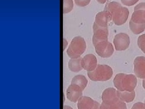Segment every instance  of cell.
I'll list each match as a JSON object with an SVG mask.
<instances>
[{"label":"cell","instance_id":"1","mask_svg":"<svg viewBox=\"0 0 145 109\" xmlns=\"http://www.w3.org/2000/svg\"><path fill=\"white\" fill-rule=\"evenodd\" d=\"M110 16L111 20L116 26L124 24L129 15V11L128 9L122 7L121 4L116 1H111L106 4L104 9Z\"/></svg>","mask_w":145,"mask_h":109},{"label":"cell","instance_id":"2","mask_svg":"<svg viewBox=\"0 0 145 109\" xmlns=\"http://www.w3.org/2000/svg\"><path fill=\"white\" fill-rule=\"evenodd\" d=\"M113 83L117 90L132 92L137 84V76L132 74H118L115 76Z\"/></svg>","mask_w":145,"mask_h":109},{"label":"cell","instance_id":"3","mask_svg":"<svg viewBox=\"0 0 145 109\" xmlns=\"http://www.w3.org/2000/svg\"><path fill=\"white\" fill-rule=\"evenodd\" d=\"M113 75L112 69L106 64H98L96 69L88 72V78L93 81H106Z\"/></svg>","mask_w":145,"mask_h":109},{"label":"cell","instance_id":"4","mask_svg":"<svg viewBox=\"0 0 145 109\" xmlns=\"http://www.w3.org/2000/svg\"><path fill=\"white\" fill-rule=\"evenodd\" d=\"M87 49V44L84 38L76 36L72 39L67 51V53L71 59L78 58Z\"/></svg>","mask_w":145,"mask_h":109},{"label":"cell","instance_id":"5","mask_svg":"<svg viewBox=\"0 0 145 109\" xmlns=\"http://www.w3.org/2000/svg\"><path fill=\"white\" fill-rule=\"evenodd\" d=\"M95 51L99 56L102 58H110L114 53L113 45L108 40L102 41L94 45Z\"/></svg>","mask_w":145,"mask_h":109},{"label":"cell","instance_id":"6","mask_svg":"<svg viewBox=\"0 0 145 109\" xmlns=\"http://www.w3.org/2000/svg\"><path fill=\"white\" fill-rule=\"evenodd\" d=\"M131 43L130 38L125 33L117 34L113 40L115 49L117 51H123L128 49Z\"/></svg>","mask_w":145,"mask_h":109},{"label":"cell","instance_id":"7","mask_svg":"<svg viewBox=\"0 0 145 109\" xmlns=\"http://www.w3.org/2000/svg\"><path fill=\"white\" fill-rule=\"evenodd\" d=\"M102 102L107 106H112L120 101L117 94V90L114 88H108L103 92Z\"/></svg>","mask_w":145,"mask_h":109},{"label":"cell","instance_id":"8","mask_svg":"<svg viewBox=\"0 0 145 109\" xmlns=\"http://www.w3.org/2000/svg\"><path fill=\"white\" fill-rule=\"evenodd\" d=\"M93 29L94 32L93 36V44L94 45L102 41L108 40L109 35L108 27H100L94 22Z\"/></svg>","mask_w":145,"mask_h":109},{"label":"cell","instance_id":"9","mask_svg":"<svg viewBox=\"0 0 145 109\" xmlns=\"http://www.w3.org/2000/svg\"><path fill=\"white\" fill-rule=\"evenodd\" d=\"M131 20L137 24H145V3H140L135 6Z\"/></svg>","mask_w":145,"mask_h":109},{"label":"cell","instance_id":"10","mask_svg":"<svg viewBox=\"0 0 145 109\" xmlns=\"http://www.w3.org/2000/svg\"><path fill=\"white\" fill-rule=\"evenodd\" d=\"M83 90L79 85L71 84L67 89V97L70 101L76 102L82 97Z\"/></svg>","mask_w":145,"mask_h":109},{"label":"cell","instance_id":"11","mask_svg":"<svg viewBox=\"0 0 145 109\" xmlns=\"http://www.w3.org/2000/svg\"><path fill=\"white\" fill-rule=\"evenodd\" d=\"M81 65L82 69L88 72L93 71L97 66V60L93 54H88L82 58Z\"/></svg>","mask_w":145,"mask_h":109},{"label":"cell","instance_id":"12","mask_svg":"<svg viewBox=\"0 0 145 109\" xmlns=\"http://www.w3.org/2000/svg\"><path fill=\"white\" fill-rule=\"evenodd\" d=\"M135 75L140 79H145V57L137 56L134 61Z\"/></svg>","mask_w":145,"mask_h":109},{"label":"cell","instance_id":"13","mask_svg":"<svg viewBox=\"0 0 145 109\" xmlns=\"http://www.w3.org/2000/svg\"><path fill=\"white\" fill-rule=\"evenodd\" d=\"M110 21H111L110 15L106 12L103 11L99 12L96 15L94 22L100 27H108V22Z\"/></svg>","mask_w":145,"mask_h":109},{"label":"cell","instance_id":"14","mask_svg":"<svg viewBox=\"0 0 145 109\" xmlns=\"http://www.w3.org/2000/svg\"><path fill=\"white\" fill-rule=\"evenodd\" d=\"M94 100L91 98L82 96L78 101V109H91L95 103Z\"/></svg>","mask_w":145,"mask_h":109},{"label":"cell","instance_id":"15","mask_svg":"<svg viewBox=\"0 0 145 109\" xmlns=\"http://www.w3.org/2000/svg\"><path fill=\"white\" fill-rule=\"evenodd\" d=\"M117 94L121 101L127 103L133 101L135 97V92L134 90L132 92H128V91L121 92V91L117 90Z\"/></svg>","mask_w":145,"mask_h":109},{"label":"cell","instance_id":"16","mask_svg":"<svg viewBox=\"0 0 145 109\" xmlns=\"http://www.w3.org/2000/svg\"><path fill=\"white\" fill-rule=\"evenodd\" d=\"M71 84L79 85L84 90L88 84V80L85 76L82 75H78L72 78L71 81Z\"/></svg>","mask_w":145,"mask_h":109},{"label":"cell","instance_id":"17","mask_svg":"<svg viewBox=\"0 0 145 109\" xmlns=\"http://www.w3.org/2000/svg\"><path fill=\"white\" fill-rule=\"evenodd\" d=\"M81 58L71 59L69 62V69L74 73H78L82 69V67L81 65Z\"/></svg>","mask_w":145,"mask_h":109},{"label":"cell","instance_id":"18","mask_svg":"<svg viewBox=\"0 0 145 109\" xmlns=\"http://www.w3.org/2000/svg\"><path fill=\"white\" fill-rule=\"evenodd\" d=\"M129 29L135 35L142 33L145 30V24H137L132 20L129 21Z\"/></svg>","mask_w":145,"mask_h":109},{"label":"cell","instance_id":"19","mask_svg":"<svg viewBox=\"0 0 145 109\" xmlns=\"http://www.w3.org/2000/svg\"><path fill=\"white\" fill-rule=\"evenodd\" d=\"M101 109H127L126 102L120 100L116 104L112 106H107L103 102L101 105Z\"/></svg>","mask_w":145,"mask_h":109},{"label":"cell","instance_id":"20","mask_svg":"<svg viewBox=\"0 0 145 109\" xmlns=\"http://www.w3.org/2000/svg\"><path fill=\"white\" fill-rule=\"evenodd\" d=\"M73 9L72 0H63V13H70Z\"/></svg>","mask_w":145,"mask_h":109},{"label":"cell","instance_id":"21","mask_svg":"<svg viewBox=\"0 0 145 109\" xmlns=\"http://www.w3.org/2000/svg\"><path fill=\"white\" fill-rule=\"evenodd\" d=\"M137 45L140 50L145 53V34L140 35L138 38Z\"/></svg>","mask_w":145,"mask_h":109},{"label":"cell","instance_id":"22","mask_svg":"<svg viewBox=\"0 0 145 109\" xmlns=\"http://www.w3.org/2000/svg\"><path fill=\"white\" fill-rule=\"evenodd\" d=\"M90 2L91 0H74V3L76 5L81 7L87 6Z\"/></svg>","mask_w":145,"mask_h":109},{"label":"cell","instance_id":"23","mask_svg":"<svg viewBox=\"0 0 145 109\" xmlns=\"http://www.w3.org/2000/svg\"><path fill=\"white\" fill-rule=\"evenodd\" d=\"M139 0H121V3L126 6H133L137 3Z\"/></svg>","mask_w":145,"mask_h":109},{"label":"cell","instance_id":"24","mask_svg":"<svg viewBox=\"0 0 145 109\" xmlns=\"http://www.w3.org/2000/svg\"><path fill=\"white\" fill-rule=\"evenodd\" d=\"M131 109H145V103L137 102L133 106Z\"/></svg>","mask_w":145,"mask_h":109},{"label":"cell","instance_id":"25","mask_svg":"<svg viewBox=\"0 0 145 109\" xmlns=\"http://www.w3.org/2000/svg\"><path fill=\"white\" fill-rule=\"evenodd\" d=\"M101 104H100V103L99 102H97L96 101H95L93 107L91 109H101Z\"/></svg>","mask_w":145,"mask_h":109},{"label":"cell","instance_id":"26","mask_svg":"<svg viewBox=\"0 0 145 109\" xmlns=\"http://www.w3.org/2000/svg\"><path fill=\"white\" fill-rule=\"evenodd\" d=\"M67 46H68V41L65 38H63V50H65Z\"/></svg>","mask_w":145,"mask_h":109},{"label":"cell","instance_id":"27","mask_svg":"<svg viewBox=\"0 0 145 109\" xmlns=\"http://www.w3.org/2000/svg\"><path fill=\"white\" fill-rule=\"evenodd\" d=\"M96 1H97L99 3H100V4H103L106 3L108 1V0H96Z\"/></svg>","mask_w":145,"mask_h":109},{"label":"cell","instance_id":"28","mask_svg":"<svg viewBox=\"0 0 145 109\" xmlns=\"http://www.w3.org/2000/svg\"><path fill=\"white\" fill-rule=\"evenodd\" d=\"M63 109H73V108L69 106H63Z\"/></svg>","mask_w":145,"mask_h":109},{"label":"cell","instance_id":"29","mask_svg":"<svg viewBox=\"0 0 145 109\" xmlns=\"http://www.w3.org/2000/svg\"><path fill=\"white\" fill-rule=\"evenodd\" d=\"M143 88L144 89V90H145V79H143Z\"/></svg>","mask_w":145,"mask_h":109},{"label":"cell","instance_id":"30","mask_svg":"<svg viewBox=\"0 0 145 109\" xmlns=\"http://www.w3.org/2000/svg\"><path fill=\"white\" fill-rule=\"evenodd\" d=\"M144 103H145V100H144Z\"/></svg>","mask_w":145,"mask_h":109}]
</instances>
